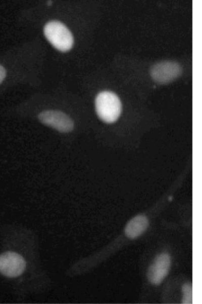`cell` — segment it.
<instances>
[{"mask_svg": "<svg viewBox=\"0 0 202 304\" xmlns=\"http://www.w3.org/2000/svg\"><path fill=\"white\" fill-rule=\"evenodd\" d=\"M95 104L98 117L105 122L113 123L121 114V102L117 95L112 92L105 91L99 93Z\"/></svg>", "mask_w": 202, "mask_h": 304, "instance_id": "obj_1", "label": "cell"}, {"mask_svg": "<svg viewBox=\"0 0 202 304\" xmlns=\"http://www.w3.org/2000/svg\"><path fill=\"white\" fill-rule=\"evenodd\" d=\"M44 34L52 46L60 51H68L73 46L72 33L60 21L54 20L47 22L44 27Z\"/></svg>", "mask_w": 202, "mask_h": 304, "instance_id": "obj_2", "label": "cell"}, {"mask_svg": "<svg viewBox=\"0 0 202 304\" xmlns=\"http://www.w3.org/2000/svg\"><path fill=\"white\" fill-rule=\"evenodd\" d=\"M26 263L19 254L13 251H6L0 254V273L9 277L14 278L24 272Z\"/></svg>", "mask_w": 202, "mask_h": 304, "instance_id": "obj_3", "label": "cell"}, {"mask_svg": "<svg viewBox=\"0 0 202 304\" xmlns=\"http://www.w3.org/2000/svg\"><path fill=\"white\" fill-rule=\"evenodd\" d=\"M38 119L42 123L61 132H69L74 127L71 119L65 113L58 110L43 111L39 114Z\"/></svg>", "mask_w": 202, "mask_h": 304, "instance_id": "obj_4", "label": "cell"}, {"mask_svg": "<svg viewBox=\"0 0 202 304\" xmlns=\"http://www.w3.org/2000/svg\"><path fill=\"white\" fill-rule=\"evenodd\" d=\"M181 73L180 66L174 62L165 61L155 65L151 70V75L154 80L164 84L177 78Z\"/></svg>", "mask_w": 202, "mask_h": 304, "instance_id": "obj_5", "label": "cell"}, {"mask_svg": "<svg viewBox=\"0 0 202 304\" xmlns=\"http://www.w3.org/2000/svg\"><path fill=\"white\" fill-rule=\"evenodd\" d=\"M170 257L166 253L158 255L148 271L149 281L155 285L159 284L167 275L170 266Z\"/></svg>", "mask_w": 202, "mask_h": 304, "instance_id": "obj_6", "label": "cell"}, {"mask_svg": "<svg viewBox=\"0 0 202 304\" xmlns=\"http://www.w3.org/2000/svg\"><path fill=\"white\" fill-rule=\"evenodd\" d=\"M148 225L147 218L143 215H138L131 219L126 224L125 232L130 238L139 236L147 229Z\"/></svg>", "mask_w": 202, "mask_h": 304, "instance_id": "obj_7", "label": "cell"}, {"mask_svg": "<svg viewBox=\"0 0 202 304\" xmlns=\"http://www.w3.org/2000/svg\"><path fill=\"white\" fill-rule=\"evenodd\" d=\"M182 292L183 296L182 303H192V286L188 283L185 284L182 287Z\"/></svg>", "mask_w": 202, "mask_h": 304, "instance_id": "obj_8", "label": "cell"}, {"mask_svg": "<svg viewBox=\"0 0 202 304\" xmlns=\"http://www.w3.org/2000/svg\"><path fill=\"white\" fill-rule=\"evenodd\" d=\"M6 70L4 67L0 64V84L4 80L6 77Z\"/></svg>", "mask_w": 202, "mask_h": 304, "instance_id": "obj_9", "label": "cell"}]
</instances>
